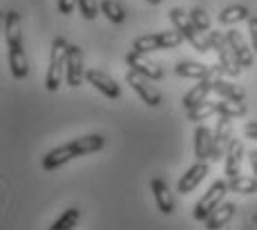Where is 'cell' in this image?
Listing matches in <instances>:
<instances>
[{
  "mask_svg": "<svg viewBox=\"0 0 257 230\" xmlns=\"http://www.w3.org/2000/svg\"><path fill=\"white\" fill-rule=\"evenodd\" d=\"M170 21H172V25L184 34V38L192 45V50H197L199 54H206V52L212 50L210 43H208V36H204L201 29H197V25L190 21V14L184 12L181 7L170 9Z\"/></svg>",
  "mask_w": 257,
  "mask_h": 230,
  "instance_id": "6da1fadb",
  "label": "cell"
},
{
  "mask_svg": "<svg viewBox=\"0 0 257 230\" xmlns=\"http://www.w3.org/2000/svg\"><path fill=\"white\" fill-rule=\"evenodd\" d=\"M67 41L63 36H56L52 41V52H49V67H47V90L56 92L63 83V76H65V65H67Z\"/></svg>",
  "mask_w": 257,
  "mask_h": 230,
  "instance_id": "7a4b0ae2",
  "label": "cell"
},
{
  "mask_svg": "<svg viewBox=\"0 0 257 230\" xmlns=\"http://www.w3.org/2000/svg\"><path fill=\"white\" fill-rule=\"evenodd\" d=\"M184 34L179 29H170V32H159V34H146V36L135 38L132 43V50L150 54V52H159V50H172V47H179L184 43Z\"/></svg>",
  "mask_w": 257,
  "mask_h": 230,
  "instance_id": "3957f363",
  "label": "cell"
},
{
  "mask_svg": "<svg viewBox=\"0 0 257 230\" xmlns=\"http://www.w3.org/2000/svg\"><path fill=\"white\" fill-rule=\"evenodd\" d=\"M206 36H208L210 47L217 52V56H219V65H221V70H224V74L237 78L244 67L239 65V61H237V56H235L233 47H230L228 38H226L224 34H219V32H212V29L206 34Z\"/></svg>",
  "mask_w": 257,
  "mask_h": 230,
  "instance_id": "277c9868",
  "label": "cell"
},
{
  "mask_svg": "<svg viewBox=\"0 0 257 230\" xmlns=\"http://www.w3.org/2000/svg\"><path fill=\"white\" fill-rule=\"evenodd\" d=\"M228 181H215V183L210 185L208 190H206V194L199 199V201L195 203V210H192V217L197 219V221H206V219L210 217V212L217 208L221 201H224L226 192H228Z\"/></svg>",
  "mask_w": 257,
  "mask_h": 230,
  "instance_id": "5b68a950",
  "label": "cell"
},
{
  "mask_svg": "<svg viewBox=\"0 0 257 230\" xmlns=\"http://www.w3.org/2000/svg\"><path fill=\"white\" fill-rule=\"evenodd\" d=\"M125 81L130 83V87L139 94V99L146 103V105H150V107L161 105V92L152 85L148 76H143V74H139V72H135V70H127L125 72Z\"/></svg>",
  "mask_w": 257,
  "mask_h": 230,
  "instance_id": "8992f818",
  "label": "cell"
},
{
  "mask_svg": "<svg viewBox=\"0 0 257 230\" xmlns=\"http://www.w3.org/2000/svg\"><path fill=\"white\" fill-rule=\"evenodd\" d=\"M125 65L130 67V70H135V72H139V74L148 76L150 81H161V78H164V67H161L159 63L150 61L143 52H137V50L127 52Z\"/></svg>",
  "mask_w": 257,
  "mask_h": 230,
  "instance_id": "52a82bcc",
  "label": "cell"
},
{
  "mask_svg": "<svg viewBox=\"0 0 257 230\" xmlns=\"http://www.w3.org/2000/svg\"><path fill=\"white\" fill-rule=\"evenodd\" d=\"M212 136H215V145H212L210 161H217L221 156H226V150H228L230 141H233V121H230V116L217 119V128L212 132Z\"/></svg>",
  "mask_w": 257,
  "mask_h": 230,
  "instance_id": "ba28073f",
  "label": "cell"
},
{
  "mask_svg": "<svg viewBox=\"0 0 257 230\" xmlns=\"http://www.w3.org/2000/svg\"><path fill=\"white\" fill-rule=\"evenodd\" d=\"M85 78V70H83V52L81 47L70 45L67 50V65H65V81L70 87H78Z\"/></svg>",
  "mask_w": 257,
  "mask_h": 230,
  "instance_id": "9c48e42d",
  "label": "cell"
},
{
  "mask_svg": "<svg viewBox=\"0 0 257 230\" xmlns=\"http://www.w3.org/2000/svg\"><path fill=\"white\" fill-rule=\"evenodd\" d=\"M85 78H87V83H92V85L101 92V94H105L107 99H112V101L121 99V87H118V83L110 74H105V72H101V70H87Z\"/></svg>",
  "mask_w": 257,
  "mask_h": 230,
  "instance_id": "30bf717a",
  "label": "cell"
},
{
  "mask_svg": "<svg viewBox=\"0 0 257 230\" xmlns=\"http://www.w3.org/2000/svg\"><path fill=\"white\" fill-rule=\"evenodd\" d=\"M206 174H208V161H197L195 165H190V168H188L186 172L181 174L179 183H177V190H179V194L192 192V190H195L197 185H199L201 181L206 179Z\"/></svg>",
  "mask_w": 257,
  "mask_h": 230,
  "instance_id": "8fae6325",
  "label": "cell"
},
{
  "mask_svg": "<svg viewBox=\"0 0 257 230\" xmlns=\"http://www.w3.org/2000/svg\"><path fill=\"white\" fill-rule=\"evenodd\" d=\"M76 150H74V145L72 143H65V145H61V148H54V150H49V152L43 156V170H47V172H52V170H58V168H63L65 163H70L72 159H76Z\"/></svg>",
  "mask_w": 257,
  "mask_h": 230,
  "instance_id": "7c38bea8",
  "label": "cell"
},
{
  "mask_svg": "<svg viewBox=\"0 0 257 230\" xmlns=\"http://www.w3.org/2000/svg\"><path fill=\"white\" fill-rule=\"evenodd\" d=\"M226 38H228V43H230V47H233V52H235L237 61H239V65L244 67V70H250V67L255 65V61H253V47L246 45L244 36H241L237 29H228V32H226Z\"/></svg>",
  "mask_w": 257,
  "mask_h": 230,
  "instance_id": "4fadbf2b",
  "label": "cell"
},
{
  "mask_svg": "<svg viewBox=\"0 0 257 230\" xmlns=\"http://www.w3.org/2000/svg\"><path fill=\"white\" fill-rule=\"evenodd\" d=\"M212 145H215V136L206 125L197 123L195 130V156L197 161H210L212 159Z\"/></svg>",
  "mask_w": 257,
  "mask_h": 230,
  "instance_id": "5bb4252c",
  "label": "cell"
},
{
  "mask_svg": "<svg viewBox=\"0 0 257 230\" xmlns=\"http://www.w3.org/2000/svg\"><path fill=\"white\" fill-rule=\"evenodd\" d=\"M7 58H9V70H12V76L23 81L29 74V61H27V54H25L23 45H14L7 47Z\"/></svg>",
  "mask_w": 257,
  "mask_h": 230,
  "instance_id": "9a60e30c",
  "label": "cell"
},
{
  "mask_svg": "<svg viewBox=\"0 0 257 230\" xmlns=\"http://www.w3.org/2000/svg\"><path fill=\"white\" fill-rule=\"evenodd\" d=\"M150 190H152V194H155L157 208H159L164 214H170L172 210H175V199H172L170 188H168L166 181L159 179V177H155L150 181Z\"/></svg>",
  "mask_w": 257,
  "mask_h": 230,
  "instance_id": "2e32d148",
  "label": "cell"
},
{
  "mask_svg": "<svg viewBox=\"0 0 257 230\" xmlns=\"http://www.w3.org/2000/svg\"><path fill=\"white\" fill-rule=\"evenodd\" d=\"M235 212H237V205H235L233 201H221V203L210 212V217L206 219V228H208V230L224 228L226 223H228L230 219L235 217Z\"/></svg>",
  "mask_w": 257,
  "mask_h": 230,
  "instance_id": "e0dca14e",
  "label": "cell"
},
{
  "mask_svg": "<svg viewBox=\"0 0 257 230\" xmlns=\"http://www.w3.org/2000/svg\"><path fill=\"white\" fill-rule=\"evenodd\" d=\"M244 143L239 139H233L226 150V177H237L241 170V159H244Z\"/></svg>",
  "mask_w": 257,
  "mask_h": 230,
  "instance_id": "ac0fdd59",
  "label": "cell"
},
{
  "mask_svg": "<svg viewBox=\"0 0 257 230\" xmlns=\"http://www.w3.org/2000/svg\"><path fill=\"white\" fill-rule=\"evenodd\" d=\"M5 41H7V47L23 45L21 14L18 12H7L5 14Z\"/></svg>",
  "mask_w": 257,
  "mask_h": 230,
  "instance_id": "d6986e66",
  "label": "cell"
},
{
  "mask_svg": "<svg viewBox=\"0 0 257 230\" xmlns=\"http://www.w3.org/2000/svg\"><path fill=\"white\" fill-rule=\"evenodd\" d=\"M212 72V65H201V63H195V61H179L175 65V74L181 76V78H206L210 76Z\"/></svg>",
  "mask_w": 257,
  "mask_h": 230,
  "instance_id": "ffe728a7",
  "label": "cell"
},
{
  "mask_svg": "<svg viewBox=\"0 0 257 230\" xmlns=\"http://www.w3.org/2000/svg\"><path fill=\"white\" fill-rule=\"evenodd\" d=\"M72 145L78 156H85V154H94V152H98V150H103L105 139H103L101 134H87V136H81V139L72 141Z\"/></svg>",
  "mask_w": 257,
  "mask_h": 230,
  "instance_id": "44dd1931",
  "label": "cell"
},
{
  "mask_svg": "<svg viewBox=\"0 0 257 230\" xmlns=\"http://www.w3.org/2000/svg\"><path fill=\"white\" fill-rule=\"evenodd\" d=\"M212 92H217L221 99H233V101H244L246 99V92L241 90L239 85H235V83H230V81H224L221 76L215 78V83H212Z\"/></svg>",
  "mask_w": 257,
  "mask_h": 230,
  "instance_id": "7402d4cb",
  "label": "cell"
},
{
  "mask_svg": "<svg viewBox=\"0 0 257 230\" xmlns=\"http://www.w3.org/2000/svg\"><path fill=\"white\" fill-rule=\"evenodd\" d=\"M248 18H250V12H248V7H244V5H228L226 9L219 12L221 25H237V23L248 21Z\"/></svg>",
  "mask_w": 257,
  "mask_h": 230,
  "instance_id": "603a6c76",
  "label": "cell"
},
{
  "mask_svg": "<svg viewBox=\"0 0 257 230\" xmlns=\"http://www.w3.org/2000/svg\"><path fill=\"white\" fill-rule=\"evenodd\" d=\"M101 14L112 23V25H121L125 23V7H123L118 0H101Z\"/></svg>",
  "mask_w": 257,
  "mask_h": 230,
  "instance_id": "cb8c5ba5",
  "label": "cell"
},
{
  "mask_svg": "<svg viewBox=\"0 0 257 230\" xmlns=\"http://www.w3.org/2000/svg\"><path fill=\"white\" fill-rule=\"evenodd\" d=\"M228 188H230V192H237V194H255L257 192V177H244V174L230 177Z\"/></svg>",
  "mask_w": 257,
  "mask_h": 230,
  "instance_id": "d4e9b609",
  "label": "cell"
},
{
  "mask_svg": "<svg viewBox=\"0 0 257 230\" xmlns=\"http://www.w3.org/2000/svg\"><path fill=\"white\" fill-rule=\"evenodd\" d=\"M248 112V107L244 105V101H233V99H224L217 103V114L219 116H230V119H239Z\"/></svg>",
  "mask_w": 257,
  "mask_h": 230,
  "instance_id": "484cf974",
  "label": "cell"
},
{
  "mask_svg": "<svg viewBox=\"0 0 257 230\" xmlns=\"http://www.w3.org/2000/svg\"><path fill=\"white\" fill-rule=\"evenodd\" d=\"M212 114H217V103L204 101V103H199V105H195V107L188 110V121H192V123H201V121L210 119Z\"/></svg>",
  "mask_w": 257,
  "mask_h": 230,
  "instance_id": "4316f807",
  "label": "cell"
},
{
  "mask_svg": "<svg viewBox=\"0 0 257 230\" xmlns=\"http://www.w3.org/2000/svg\"><path fill=\"white\" fill-rule=\"evenodd\" d=\"M78 217H81V210L78 208H67L49 228L52 230H72L78 223Z\"/></svg>",
  "mask_w": 257,
  "mask_h": 230,
  "instance_id": "83f0119b",
  "label": "cell"
},
{
  "mask_svg": "<svg viewBox=\"0 0 257 230\" xmlns=\"http://www.w3.org/2000/svg\"><path fill=\"white\" fill-rule=\"evenodd\" d=\"M190 21L197 25V29H201L204 34H208L210 32V18H208V14L204 12L201 7H195V9H190Z\"/></svg>",
  "mask_w": 257,
  "mask_h": 230,
  "instance_id": "f1b7e54d",
  "label": "cell"
},
{
  "mask_svg": "<svg viewBox=\"0 0 257 230\" xmlns=\"http://www.w3.org/2000/svg\"><path fill=\"white\" fill-rule=\"evenodd\" d=\"M78 9H81V16L85 21H94L101 12V3L98 0H78Z\"/></svg>",
  "mask_w": 257,
  "mask_h": 230,
  "instance_id": "f546056e",
  "label": "cell"
},
{
  "mask_svg": "<svg viewBox=\"0 0 257 230\" xmlns=\"http://www.w3.org/2000/svg\"><path fill=\"white\" fill-rule=\"evenodd\" d=\"M248 36H250V47H253V52L257 54V16H250L248 21Z\"/></svg>",
  "mask_w": 257,
  "mask_h": 230,
  "instance_id": "4dcf8cb0",
  "label": "cell"
},
{
  "mask_svg": "<svg viewBox=\"0 0 257 230\" xmlns=\"http://www.w3.org/2000/svg\"><path fill=\"white\" fill-rule=\"evenodd\" d=\"M58 5V12L63 14V16H70L74 12V5H78V0H56Z\"/></svg>",
  "mask_w": 257,
  "mask_h": 230,
  "instance_id": "1f68e13d",
  "label": "cell"
},
{
  "mask_svg": "<svg viewBox=\"0 0 257 230\" xmlns=\"http://www.w3.org/2000/svg\"><path fill=\"white\" fill-rule=\"evenodd\" d=\"M244 134L248 136V139H255V141H257V121H253V123H246V125H244Z\"/></svg>",
  "mask_w": 257,
  "mask_h": 230,
  "instance_id": "d6a6232c",
  "label": "cell"
},
{
  "mask_svg": "<svg viewBox=\"0 0 257 230\" xmlns=\"http://www.w3.org/2000/svg\"><path fill=\"white\" fill-rule=\"evenodd\" d=\"M248 161H250V168H253V172L257 177V150H250L248 152Z\"/></svg>",
  "mask_w": 257,
  "mask_h": 230,
  "instance_id": "836d02e7",
  "label": "cell"
},
{
  "mask_svg": "<svg viewBox=\"0 0 257 230\" xmlns=\"http://www.w3.org/2000/svg\"><path fill=\"white\" fill-rule=\"evenodd\" d=\"M146 3H150V5H159L161 0H146Z\"/></svg>",
  "mask_w": 257,
  "mask_h": 230,
  "instance_id": "e575fe53",
  "label": "cell"
}]
</instances>
